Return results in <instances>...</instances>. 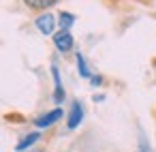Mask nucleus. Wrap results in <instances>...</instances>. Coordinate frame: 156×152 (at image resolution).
Masks as SVG:
<instances>
[{"label": "nucleus", "instance_id": "7ed1b4c3", "mask_svg": "<svg viewBox=\"0 0 156 152\" xmlns=\"http://www.w3.org/2000/svg\"><path fill=\"white\" fill-rule=\"evenodd\" d=\"M62 116H64V109H62V107H56V109H51V111H45V114L37 116L32 122H34L37 128H49V126H54Z\"/></svg>", "mask_w": 156, "mask_h": 152}, {"label": "nucleus", "instance_id": "9d476101", "mask_svg": "<svg viewBox=\"0 0 156 152\" xmlns=\"http://www.w3.org/2000/svg\"><path fill=\"white\" fill-rule=\"evenodd\" d=\"M90 84H92V86H101V84H103V77H101V75H92V77H90Z\"/></svg>", "mask_w": 156, "mask_h": 152}, {"label": "nucleus", "instance_id": "f03ea898", "mask_svg": "<svg viewBox=\"0 0 156 152\" xmlns=\"http://www.w3.org/2000/svg\"><path fill=\"white\" fill-rule=\"evenodd\" d=\"M51 39H54V47H56L60 54H69V52H73V47H75V37L71 34V30H58Z\"/></svg>", "mask_w": 156, "mask_h": 152}, {"label": "nucleus", "instance_id": "0eeeda50", "mask_svg": "<svg viewBox=\"0 0 156 152\" xmlns=\"http://www.w3.org/2000/svg\"><path fill=\"white\" fill-rule=\"evenodd\" d=\"M39 139H41V133H39V131L28 133L26 137H22V139H20V143L15 146V150H17V152H26V150H30V148H32Z\"/></svg>", "mask_w": 156, "mask_h": 152}, {"label": "nucleus", "instance_id": "9b49d317", "mask_svg": "<svg viewBox=\"0 0 156 152\" xmlns=\"http://www.w3.org/2000/svg\"><path fill=\"white\" fill-rule=\"evenodd\" d=\"M141 152H150V148H147V141H145V137L141 135V148H139Z\"/></svg>", "mask_w": 156, "mask_h": 152}, {"label": "nucleus", "instance_id": "39448f33", "mask_svg": "<svg viewBox=\"0 0 156 152\" xmlns=\"http://www.w3.org/2000/svg\"><path fill=\"white\" fill-rule=\"evenodd\" d=\"M51 77H54V101L62 103L64 101V86H62V77H60V69L56 64H51Z\"/></svg>", "mask_w": 156, "mask_h": 152}, {"label": "nucleus", "instance_id": "6e6552de", "mask_svg": "<svg viewBox=\"0 0 156 152\" xmlns=\"http://www.w3.org/2000/svg\"><path fill=\"white\" fill-rule=\"evenodd\" d=\"M75 22H77V17L73 13H69V11H60L58 13V28L60 30H71L75 26Z\"/></svg>", "mask_w": 156, "mask_h": 152}, {"label": "nucleus", "instance_id": "1a4fd4ad", "mask_svg": "<svg viewBox=\"0 0 156 152\" xmlns=\"http://www.w3.org/2000/svg\"><path fill=\"white\" fill-rule=\"evenodd\" d=\"M77 73H79V77H83V79H90V77H92L90 67H88V60L83 58V54H77Z\"/></svg>", "mask_w": 156, "mask_h": 152}, {"label": "nucleus", "instance_id": "f257e3e1", "mask_svg": "<svg viewBox=\"0 0 156 152\" xmlns=\"http://www.w3.org/2000/svg\"><path fill=\"white\" fill-rule=\"evenodd\" d=\"M34 26H37V30H39L43 37H54V34L58 32V17H56L51 11L39 13L37 20H34Z\"/></svg>", "mask_w": 156, "mask_h": 152}, {"label": "nucleus", "instance_id": "423d86ee", "mask_svg": "<svg viewBox=\"0 0 156 152\" xmlns=\"http://www.w3.org/2000/svg\"><path fill=\"white\" fill-rule=\"evenodd\" d=\"M22 2L30 9V11H39V13H45L47 9L56 7L60 0H22Z\"/></svg>", "mask_w": 156, "mask_h": 152}, {"label": "nucleus", "instance_id": "20e7f679", "mask_svg": "<svg viewBox=\"0 0 156 152\" xmlns=\"http://www.w3.org/2000/svg\"><path fill=\"white\" fill-rule=\"evenodd\" d=\"M83 116H86V109L79 101H73L71 103V109L66 111V128H77L81 122H83Z\"/></svg>", "mask_w": 156, "mask_h": 152}]
</instances>
